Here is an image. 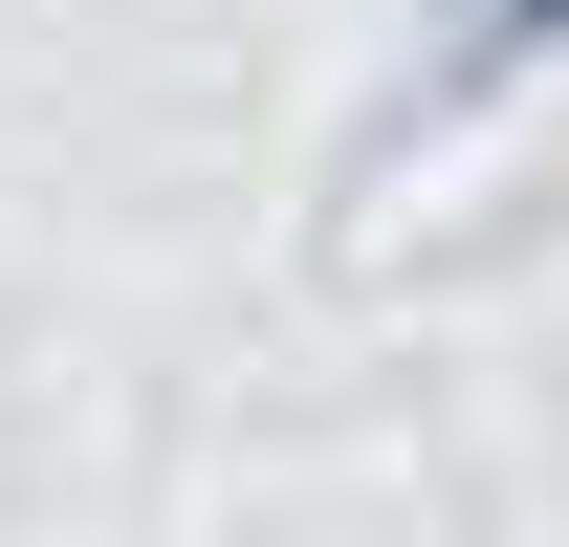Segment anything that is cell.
Returning <instances> with one entry per match:
<instances>
[{"mask_svg": "<svg viewBox=\"0 0 569 547\" xmlns=\"http://www.w3.org/2000/svg\"><path fill=\"white\" fill-rule=\"evenodd\" d=\"M569 67V0H438V44H417V132L438 110H503V88H548Z\"/></svg>", "mask_w": 569, "mask_h": 547, "instance_id": "1", "label": "cell"}]
</instances>
